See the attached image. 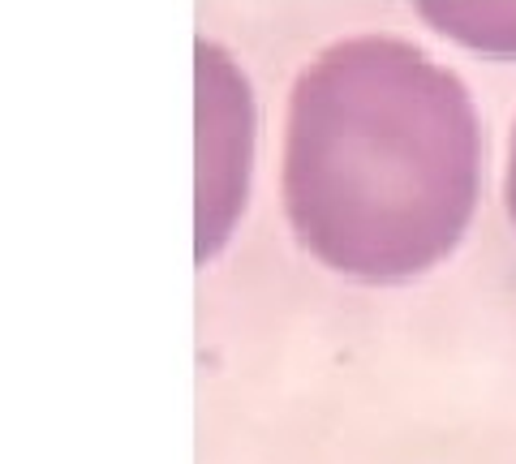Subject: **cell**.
I'll use <instances>...</instances> for the list:
<instances>
[{
	"mask_svg": "<svg viewBox=\"0 0 516 464\" xmlns=\"http://www.w3.org/2000/svg\"><path fill=\"white\" fill-rule=\"evenodd\" d=\"M512 215H516V138H512Z\"/></svg>",
	"mask_w": 516,
	"mask_h": 464,
	"instance_id": "6da1fadb",
	"label": "cell"
}]
</instances>
